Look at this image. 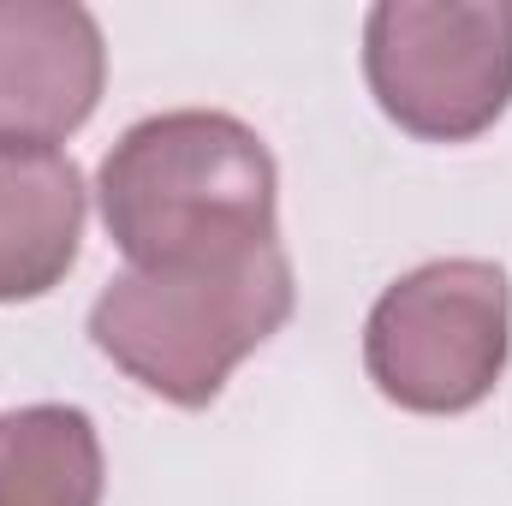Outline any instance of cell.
Segmentation results:
<instances>
[{
    "label": "cell",
    "mask_w": 512,
    "mask_h": 506,
    "mask_svg": "<svg viewBox=\"0 0 512 506\" xmlns=\"http://www.w3.org/2000/svg\"><path fill=\"white\" fill-rule=\"evenodd\" d=\"M96 197L131 268H203L280 245L274 149L221 108L137 120L108 149Z\"/></svg>",
    "instance_id": "1"
},
{
    "label": "cell",
    "mask_w": 512,
    "mask_h": 506,
    "mask_svg": "<svg viewBox=\"0 0 512 506\" xmlns=\"http://www.w3.org/2000/svg\"><path fill=\"white\" fill-rule=\"evenodd\" d=\"M298 310V274L286 245H262L203 268H126L90 304L96 352L143 393L203 411L227 376L268 346Z\"/></svg>",
    "instance_id": "2"
},
{
    "label": "cell",
    "mask_w": 512,
    "mask_h": 506,
    "mask_svg": "<svg viewBox=\"0 0 512 506\" xmlns=\"http://www.w3.org/2000/svg\"><path fill=\"white\" fill-rule=\"evenodd\" d=\"M512 358V280L489 256H435L399 274L364 322V370L417 417L477 411Z\"/></svg>",
    "instance_id": "3"
},
{
    "label": "cell",
    "mask_w": 512,
    "mask_h": 506,
    "mask_svg": "<svg viewBox=\"0 0 512 506\" xmlns=\"http://www.w3.org/2000/svg\"><path fill=\"white\" fill-rule=\"evenodd\" d=\"M364 84L417 143H471L512 108L507 0H376Z\"/></svg>",
    "instance_id": "4"
},
{
    "label": "cell",
    "mask_w": 512,
    "mask_h": 506,
    "mask_svg": "<svg viewBox=\"0 0 512 506\" xmlns=\"http://www.w3.org/2000/svg\"><path fill=\"white\" fill-rule=\"evenodd\" d=\"M108 84V42L78 0H0V137L60 143Z\"/></svg>",
    "instance_id": "5"
},
{
    "label": "cell",
    "mask_w": 512,
    "mask_h": 506,
    "mask_svg": "<svg viewBox=\"0 0 512 506\" xmlns=\"http://www.w3.org/2000/svg\"><path fill=\"white\" fill-rule=\"evenodd\" d=\"M90 185L60 143L0 137V304L48 298L84 245Z\"/></svg>",
    "instance_id": "6"
},
{
    "label": "cell",
    "mask_w": 512,
    "mask_h": 506,
    "mask_svg": "<svg viewBox=\"0 0 512 506\" xmlns=\"http://www.w3.org/2000/svg\"><path fill=\"white\" fill-rule=\"evenodd\" d=\"M108 459L84 405H18L0 417V506H102Z\"/></svg>",
    "instance_id": "7"
}]
</instances>
